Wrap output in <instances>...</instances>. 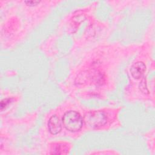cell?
I'll use <instances>...</instances> for the list:
<instances>
[{"label":"cell","instance_id":"cell-4","mask_svg":"<svg viewBox=\"0 0 155 155\" xmlns=\"http://www.w3.org/2000/svg\"><path fill=\"white\" fill-rule=\"evenodd\" d=\"M48 128L50 133L52 134H57L62 128L61 123L59 117L56 115L52 116L48 122Z\"/></svg>","mask_w":155,"mask_h":155},{"label":"cell","instance_id":"cell-6","mask_svg":"<svg viewBox=\"0 0 155 155\" xmlns=\"http://www.w3.org/2000/svg\"><path fill=\"white\" fill-rule=\"evenodd\" d=\"M12 102V99L8 98V99H4L1 101V110H3L4 108H5Z\"/></svg>","mask_w":155,"mask_h":155},{"label":"cell","instance_id":"cell-1","mask_svg":"<svg viewBox=\"0 0 155 155\" xmlns=\"http://www.w3.org/2000/svg\"><path fill=\"white\" fill-rule=\"evenodd\" d=\"M62 123L67 130L76 132L80 130L82 127L83 119L78 112L69 111L64 114Z\"/></svg>","mask_w":155,"mask_h":155},{"label":"cell","instance_id":"cell-7","mask_svg":"<svg viewBox=\"0 0 155 155\" xmlns=\"http://www.w3.org/2000/svg\"><path fill=\"white\" fill-rule=\"evenodd\" d=\"M25 2L28 5H35L39 3V1H25Z\"/></svg>","mask_w":155,"mask_h":155},{"label":"cell","instance_id":"cell-3","mask_svg":"<svg viewBox=\"0 0 155 155\" xmlns=\"http://www.w3.org/2000/svg\"><path fill=\"white\" fill-rule=\"evenodd\" d=\"M146 70V66L142 62H137L133 64L130 68L131 74L134 79L140 78Z\"/></svg>","mask_w":155,"mask_h":155},{"label":"cell","instance_id":"cell-2","mask_svg":"<svg viewBox=\"0 0 155 155\" xmlns=\"http://www.w3.org/2000/svg\"><path fill=\"white\" fill-rule=\"evenodd\" d=\"M107 116L101 111H93L87 113L84 117L85 125L91 128H99L107 123Z\"/></svg>","mask_w":155,"mask_h":155},{"label":"cell","instance_id":"cell-5","mask_svg":"<svg viewBox=\"0 0 155 155\" xmlns=\"http://www.w3.org/2000/svg\"><path fill=\"white\" fill-rule=\"evenodd\" d=\"M51 151V154H67L68 151V148L66 145L62 143H58L54 145Z\"/></svg>","mask_w":155,"mask_h":155}]
</instances>
